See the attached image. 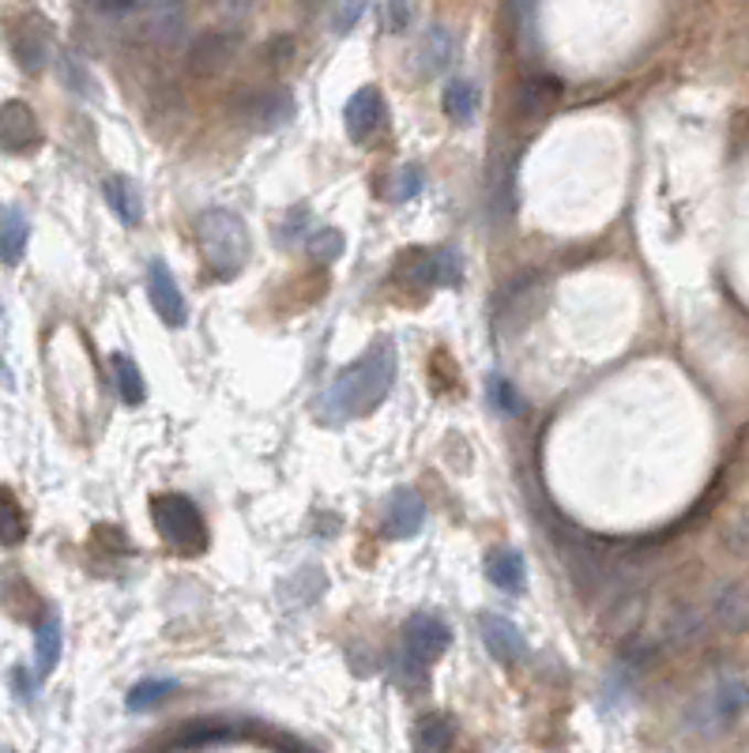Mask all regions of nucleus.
<instances>
[{"instance_id":"f3484780","label":"nucleus","mask_w":749,"mask_h":753,"mask_svg":"<svg viewBox=\"0 0 749 753\" xmlns=\"http://www.w3.org/2000/svg\"><path fill=\"white\" fill-rule=\"evenodd\" d=\"M456 57V39L449 26L434 23L429 31L422 34V45H418V68H422V76H437V72H445Z\"/></svg>"},{"instance_id":"f8f14e48","label":"nucleus","mask_w":749,"mask_h":753,"mask_svg":"<svg viewBox=\"0 0 749 753\" xmlns=\"http://www.w3.org/2000/svg\"><path fill=\"white\" fill-rule=\"evenodd\" d=\"M422 520H426V501L415 490H399L392 494L381 531H385V539H415L422 531Z\"/></svg>"},{"instance_id":"7c9ffc66","label":"nucleus","mask_w":749,"mask_h":753,"mask_svg":"<svg viewBox=\"0 0 749 753\" xmlns=\"http://www.w3.org/2000/svg\"><path fill=\"white\" fill-rule=\"evenodd\" d=\"M396 682L404 686L407 693H422L426 682H429V664L415 659L410 651H399V659H396Z\"/></svg>"},{"instance_id":"2f4dec72","label":"nucleus","mask_w":749,"mask_h":753,"mask_svg":"<svg viewBox=\"0 0 749 753\" xmlns=\"http://www.w3.org/2000/svg\"><path fill=\"white\" fill-rule=\"evenodd\" d=\"M486 392H490V403L501 411V415H520V392L513 389V381H505V376H490Z\"/></svg>"},{"instance_id":"c9c22d12","label":"nucleus","mask_w":749,"mask_h":753,"mask_svg":"<svg viewBox=\"0 0 749 753\" xmlns=\"http://www.w3.org/2000/svg\"><path fill=\"white\" fill-rule=\"evenodd\" d=\"M61 72H65V79H68V87L76 91V95H90V76L84 68H79V61L76 57H61Z\"/></svg>"},{"instance_id":"c85d7f7f","label":"nucleus","mask_w":749,"mask_h":753,"mask_svg":"<svg viewBox=\"0 0 749 753\" xmlns=\"http://www.w3.org/2000/svg\"><path fill=\"white\" fill-rule=\"evenodd\" d=\"M178 690V682H170V678H148V682H136L129 697H125V704H129V712H148L154 704H162L167 697Z\"/></svg>"},{"instance_id":"f03ea898","label":"nucleus","mask_w":749,"mask_h":753,"mask_svg":"<svg viewBox=\"0 0 749 753\" xmlns=\"http://www.w3.org/2000/svg\"><path fill=\"white\" fill-rule=\"evenodd\" d=\"M746 709H749V678L742 670H719L705 690L685 704L682 728L697 734V739H716L730 723H738V715Z\"/></svg>"},{"instance_id":"1a4fd4ad","label":"nucleus","mask_w":749,"mask_h":753,"mask_svg":"<svg viewBox=\"0 0 749 753\" xmlns=\"http://www.w3.org/2000/svg\"><path fill=\"white\" fill-rule=\"evenodd\" d=\"M343 125L354 144H370L381 132V125H385V98H381V91L377 87L354 91L343 106Z\"/></svg>"},{"instance_id":"7ed1b4c3","label":"nucleus","mask_w":749,"mask_h":753,"mask_svg":"<svg viewBox=\"0 0 749 753\" xmlns=\"http://www.w3.org/2000/svg\"><path fill=\"white\" fill-rule=\"evenodd\" d=\"M196 245L204 253V261L212 264L218 279H234L237 272L249 264V231L245 223L226 208H207L196 215Z\"/></svg>"},{"instance_id":"f257e3e1","label":"nucleus","mask_w":749,"mask_h":753,"mask_svg":"<svg viewBox=\"0 0 749 753\" xmlns=\"http://www.w3.org/2000/svg\"><path fill=\"white\" fill-rule=\"evenodd\" d=\"M392 384H396V347L388 339H377L359 362L346 365L324 389L321 415L332 422L370 415V411H377L388 400Z\"/></svg>"},{"instance_id":"412c9836","label":"nucleus","mask_w":749,"mask_h":753,"mask_svg":"<svg viewBox=\"0 0 749 753\" xmlns=\"http://www.w3.org/2000/svg\"><path fill=\"white\" fill-rule=\"evenodd\" d=\"M396 279H404L407 287H415V290L441 287V275H437V250L404 253V261L396 264Z\"/></svg>"},{"instance_id":"cd10ccee","label":"nucleus","mask_w":749,"mask_h":753,"mask_svg":"<svg viewBox=\"0 0 749 753\" xmlns=\"http://www.w3.org/2000/svg\"><path fill=\"white\" fill-rule=\"evenodd\" d=\"M663 633H666V640H671V645L685 648V645H693L700 633H705V618H700V611H693V607H678L671 618H666Z\"/></svg>"},{"instance_id":"b1692460","label":"nucleus","mask_w":749,"mask_h":753,"mask_svg":"<svg viewBox=\"0 0 749 753\" xmlns=\"http://www.w3.org/2000/svg\"><path fill=\"white\" fill-rule=\"evenodd\" d=\"M441 106L456 125H471L474 114H479V87H474L471 79H449V87H445V95H441Z\"/></svg>"},{"instance_id":"39448f33","label":"nucleus","mask_w":749,"mask_h":753,"mask_svg":"<svg viewBox=\"0 0 749 753\" xmlns=\"http://www.w3.org/2000/svg\"><path fill=\"white\" fill-rule=\"evenodd\" d=\"M237 57V34L234 31H207L189 45L185 53V72L193 79H215Z\"/></svg>"},{"instance_id":"4be33fe9","label":"nucleus","mask_w":749,"mask_h":753,"mask_svg":"<svg viewBox=\"0 0 749 753\" xmlns=\"http://www.w3.org/2000/svg\"><path fill=\"white\" fill-rule=\"evenodd\" d=\"M106 204L114 208V215L121 219L125 226H136L143 219V204H140V189L132 185L129 178H121V173H114V178H106Z\"/></svg>"},{"instance_id":"4468645a","label":"nucleus","mask_w":749,"mask_h":753,"mask_svg":"<svg viewBox=\"0 0 749 753\" xmlns=\"http://www.w3.org/2000/svg\"><path fill=\"white\" fill-rule=\"evenodd\" d=\"M561 79L557 76H527L524 84L516 87V114L535 121V117L554 114L557 103H561Z\"/></svg>"},{"instance_id":"ddd939ff","label":"nucleus","mask_w":749,"mask_h":753,"mask_svg":"<svg viewBox=\"0 0 749 753\" xmlns=\"http://www.w3.org/2000/svg\"><path fill=\"white\" fill-rule=\"evenodd\" d=\"M181 34H185V8L178 0H167V4H154L140 15V39L151 45H178Z\"/></svg>"},{"instance_id":"aec40b11","label":"nucleus","mask_w":749,"mask_h":753,"mask_svg":"<svg viewBox=\"0 0 749 753\" xmlns=\"http://www.w3.org/2000/svg\"><path fill=\"white\" fill-rule=\"evenodd\" d=\"M456 742V723L445 712H426L415 723V746L418 753H449Z\"/></svg>"},{"instance_id":"4c0bfd02","label":"nucleus","mask_w":749,"mask_h":753,"mask_svg":"<svg viewBox=\"0 0 749 753\" xmlns=\"http://www.w3.org/2000/svg\"><path fill=\"white\" fill-rule=\"evenodd\" d=\"M290 50H295V42H290V39H276V42L268 45V61H271V64L290 61Z\"/></svg>"},{"instance_id":"5701e85b","label":"nucleus","mask_w":749,"mask_h":753,"mask_svg":"<svg viewBox=\"0 0 749 753\" xmlns=\"http://www.w3.org/2000/svg\"><path fill=\"white\" fill-rule=\"evenodd\" d=\"M61 622L53 618H42V626L34 629V670H39V678H50L53 667L61 664Z\"/></svg>"},{"instance_id":"0eeeda50","label":"nucleus","mask_w":749,"mask_h":753,"mask_svg":"<svg viewBox=\"0 0 749 753\" xmlns=\"http://www.w3.org/2000/svg\"><path fill=\"white\" fill-rule=\"evenodd\" d=\"M42 144V128L34 109L23 103V98H8L0 106V147L12 155H26Z\"/></svg>"},{"instance_id":"393cba45","label":"nucleus","mask_w":749,"mask_h":753,"mask_svg":"<svg viewBox=\"0 0 749 753\" xmlns=\"http://www.w3.org/2000/svg\"><path fill=\"white\" fill-rule=\"evenodd\" d=\"M109 370H114V384H117V396H121L125 403H143V396H148V384H143V373L140 365L132 362L125 351H117L114 358H109Z\"/></svg>"},{"instance_id":"6e6552de","label":"nucleus","mask_w":749,"mask_h":753,"mask_svg":"<svg viewBox=\"0 0 749 753\" xmlns=\"http://www.w3.org/2000/svg\"><path fill=\"white\" fill-rule=\"evenodd\" d=\"M452 645V633L445 626L437 614H410L407 626H404V651H410L415 659L422 664H434L441 659Z\"/></svg>"},{"instance_id":"bb28decb","label":"nucleus","mask_w":749,"mask_h":753,"mask_svg":"<svg viewBox=\"0 0 749 753\" xmlns=\"http://www.w3.org/2000/svg\"><path fill=\"white\" fill-rule=\"evenodd\" d=\"M513 170H516V159H497L490 167V200L493 208H497V219H509L513 215V204H516V192H513Z\"/></svg>"},{"instance_id":"58836bf2","label":"nucleus","mask_w":749,"mask_h":753,"mask_svg":"<svg viewBox=\"0 0 749 753\" xmlns=\"http://www.w3.org/2000/svg\"><path fill=\"white\" fill-rule=\"evenodd\" d=\"M98 4H103L109 15H121V12H129V8H132V0H98Z\"/></svg>"},{"instance_id":"20e7f679","label":"nucleus","mask_w":749,"mask_h":753,"mask_svg":"<svg viewBox=\"0 0 749 753\" xmlns=\"http://www.w3.org/2000/svg\"><path fill=\"white\" fill-rule=\"evenodd\" d=\"M151 520L159 535L167 539L178 554H200L207 547V523L200 517L196 501L185 494H159L151 498Z\"/></svg>"},{"instance_id":"a211bd4d","label":"nucleus","mask_w":749,"mask_h":753,"mask_svg":"<svg viewBox=\"0 0 749 753\" xmlns=\"http://www.w3.org/2000/svg\"><path fill=\"white\" fill-rule=\"evenodd\" d=\"M486 576L490 584H497L501 592H524L527 584V569H524V554L513 547H501L486 558Z\"/></svg>"},{"instance_id":"473e14b6","label":"nucleus","mask_w":749,"mask_h":753,"mask_svg":"<svg viewBox=\"0 0 749 753\" xmlns=\"http://www.w3.org/2000/svg\"><path fill=\"white\" fill-rule=\"evenodd\" d=\"M365 12V0H335V12H332V31L335 34H346L354 31Z\"/></svg>"},{"instance_id":"9b49d317","label":"nucleus","mask_w":749,"mask_h":753,"mask_svg":"<svg viewBox=\"0 0 749 753\" xmlns=\"http://www.w3.org/2000/svg\"><path fill=\"white\" fill-rule=\"evenodd\" d=\"M242 117H245V125H253V128H279L295 117V98L276 87L253 91V95L242 103Z\"/></svg>"},{"instance_id":"a878e982","label":"nucleus","mask_w":749,"mask_h":753,"mask_svg":"<svg viewBox=\"0 0 749 753\" xmlns=\"http://www.w3.org/2000/svg\"><path fill=\"white\" fill-rule=\"evenodd\" d=\"M26 539V512L8 486H0V547H20Z\"/></svg>"},{"instance_id":"dca6fc26","label":"nucleus","mask_w":749,"mask_h":753,"mask_svg":"<svg viewBox=\"0 0 749 753\" xmlns=\"http://www.w3.org/2000/svg\"><path fill=\"white\" fill-rule=\"evenodd\" d=\"M45 50H50V34H45L42 20H23L12 26V53L20 61L23 72H42L45 64Z\"/></svg>"},{"instance_id":"72a5a7b5","label":"nucleus","mask_w":749,"mask_h":753,"mask_svg":"<svg viewBox=\"0 0 749 753\" xmlns=\"http://www.w3.org/2000/svg\"><path fill=\"white\" fill-rule=\"evenodd\" d=\"M212 8L226 26H242L253 12V0H212Z\"/></svg>"},{"instance_id":"f704fd0d","label":"nucleus","mask_w":749,"mask_h":753,"mask_svg":"<svg viewBox=\"0 0 749 753\" xmlns=\"http://www.w3.org/2000/svg\"><path fill=\"white\" fill-rule=\"evenodd\" d=\"M392 192H396V200H415L418 192H422V170L404 167L396 173V185H392Z\"/></svg>"},{"instance_id":"e433bc0d","label":"nucleus","mask_w":749,"mask_h":753,"mask_svg":"<svg viewBox=\"0 0 749 753\" xmlns=\"http://www.w3.org/2000/svg\"><path fill=\"white\" fill-rule=\"evenodd\" d=\"M410 23V0H388V31H404Z\"/></svg>"},{"instance_id":"ea45409f","label":"nucleus","mask_w":749,"mask_h":753,"mask_svg":"<svg viewBox=\"0 0 749 753\" xmlns=\"http://www.w3.org/2000/svg\"><path fill=\"white\" fill-rule=\"evenodd\" d=\"M738 535H742V547H749V512H746V520H742V528H738Z\"/></svg>"},{"instance_id":"9d476101","label":"nucleus","mask_w":749,"mask_h":753,"mask_svg":"<svg viewBox=\"0 0 749 753\" xmlns=\"http://www.w3.org/2000/svg\"><path fill=\"white\" fill-rule=\"evenodd\" d=\"M479 629H482V645L490 648V656L497 659V664L513 667V664H524L527 659L524 633H520L509 618H501V614H482Z\"/></svg>"},{"instance_id":"6ab92c4d","label":"nucleus","mask_w":749,"mask_h":753,"mask_svg":"<svg viewBox=\"0 0 749 753\" xmlns=\"http://www.w3.org/2000/svg\"><path fill=\"white\" fill-rule=\"evenodd\" d=\"M26 237H31V223H26L23 211L20 208L0 211V261H4L8 268H15V264L23 261Z\"/></svg>"},{"instance_id":"2eb2a0df","label":"nucleus","mask_w":749,"mask_h":753,"mask_svg":"<svg viewBox=\"0 0 749 753\" xmlns=\"http://www.w3.org/2000/svg\"><path fill=\"white\" fill-rule=\"evenodd\" d=\"M711 618H716V626L727 633H746L749 629V584L730 581L719 587L716 600H711Z\"/></svg>"},{"instance_id":"c756f323","label":"nucleus","mask_w":749,"mask_h":753,"mask_svg":"<svg viewBox=\"0 0 749 753\" xmlns=\"http://www.w3.org/2000/svg\"><path fill=\"white\" fill-rule=\"evenodd\" d=\"M343 231H332V226H324V231H313L306 237V250L309 256H313L317 264H332V261H340V253H343Z\"/></svg>"},{"instance_id":"423d86ee","label":"nucleus","mask_w":749,"mask_h":753,"mask_svg":"<svg viewBox=\"0 0 749 753\" xmlns=\"http://www.w3.org/2000/svg\"><path fill=\"white\" fill-rule=\"evenodd\" d=\"M148 298H151V309L159 314L162 325L185 328V320H189L185 294H181L178 279H173V272L167 268V261L148 264Z\"/></svg>"}]
</instances>
